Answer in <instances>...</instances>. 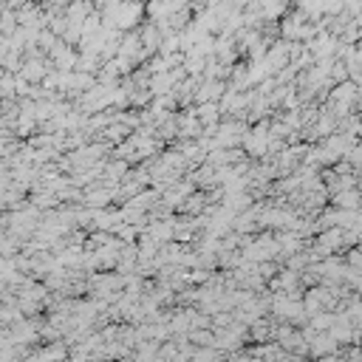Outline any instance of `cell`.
<instances>
[{
    "label": "cell",
    "mask_w": 362,
    "mask_h": 362,
    "mask_svg": "<svg viewBox=\"0 0 362 362\" xmlns=\"http://www.w3.org/2000/svg\"><path fill=\"white\" fill-rule=\"evenodd\" d=\"M334 207H343V209H359L362 207V196L356 187H348V190H340L331 196Z\"/></svg>",
    "instance_id": "cell-1"
},
{
    "label": "cell",
    "mask_w": 362,
    "mask_h": 362,
    "mask_svg": "<svg viewBox=\"0 0 362 362\" xmlns=\"http://www.w3.org/2000/svg\"><path fill=\"white\" fill-rule=\"evenodd\" d=\"M190 337H192V343H198V345H215L212 331H190Z\"/></svg>",
    "instance_id": "cell-2"
}]
</instances>
